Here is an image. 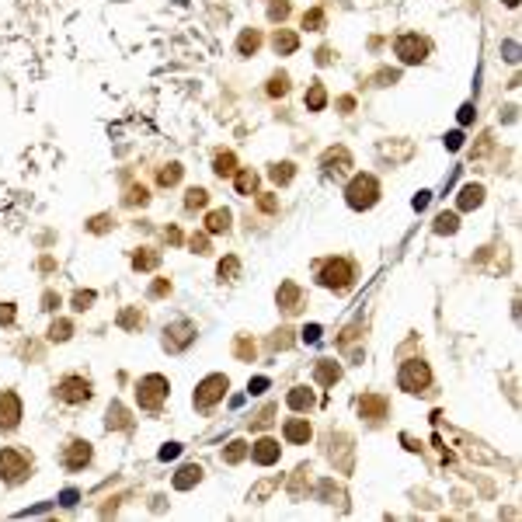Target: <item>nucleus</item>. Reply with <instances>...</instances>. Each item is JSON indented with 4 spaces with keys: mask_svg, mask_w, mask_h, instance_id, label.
I'll use <instances>...</instances> for the list:
<instances>
[{
    "mask_svg": "<svg viewBox=\"0 0 522 522\" xmlns=\"http://www.w3.org/2000/svg\"><path fill=\"white\" fill-rule=\"evenodd\" d=\"M355 279H359V269H355V261H352V258H341V254H331V258H324V261H317V282H321L324 289H331V293H338V296H345V293H352V286H355Z\"/></svg>",
    "mask_w": 522,
    "mask_h": 522,
    "instance_id": "f257e3e1",
    "label": "nucleus"
},
{
    "mask_svg": "<svg viewBox=\"0 0 522 522\" xmlns=\"http://www.w3.org/2000/svg\"><path fill=\"white\" fill-rule=\"evenodd\" d=\"M380 195H383V185H380V178L370 174V171L355 174V178L348 181V188H345V202H348V209H355V213L373 209V205L380 202Z\"/></svg>",
    "mask_w": 522,
    "mask_h": 522,
    "instance_id": "f03ea898",
    "label": "nucleus"
},
{
    "mask_svg": "<svg viewBox=\"0 0 522 522\" xmlns=\"http://www.w3.org/2000/svg\"><path fill=\"white\" fill-rule=\"evenodd\" d=\"M28 477H32V456H28L25 449H14V446L0 449V481L11 484V488H18V484H25Z\"/></svg>",
    "mask_w": 522,
    "mask_h": 522,
    "instance_id": "7ed1b4c3",
    "label": "nucleus"
},
{
    "mask_svg": "<svg viewBox=\"0 0 522 522\" xmlns=\"http://www.w3.org/2000/svg\"><path fill=\"white\" fill-rule=\"evenodd\" d=\"M397 387L404 394H425L432 387V365L425 359H407L400 362V373H397Z\"/></svg>",
    "mask_w": 522,
    "mask_h": 522,
    "instance_id": "20e7f679",
    "label": "nucleus"
},
{
    "mask_svg": "<svg viewBox=\"0 0 522 522\" xmlns=\"http://www.w3.org/2000/svg\"><path fill=\"white\" fill-rule=\"evenodd\" d=\"M429 52H432V42H429L425 35H418V32H404V35H397V42H394V56H397L404 67L425 63Z\"/></svg>",
    "mask_w": 522,
    "mask_h": 522,
    "instance_id": "39448f33",
    "label": "nucleus"
},
{
    "mask_svg": "<svg viewBox=\"0 0 522 522\" xmlns=\"http://www.w3.org/2000/svg\"><path fill=\"white\" fill-rule=\"evenodd\" d=\"M168 394H171V383L161 373H150V376H143L136 383V400H139L143 411H161L164 400H168Z\"/></svg>",
    "mask_w": 522,
    "mask_h": 522,
    "instance_id": "423d86ee",
    "label": "nucleus"
},
{
    "mask_svg": "<svg viewBox=\"0 0 522 522\" xmlns=\"http://www.w3.org/2000/svg\"><path fill=\"white\" fill-rule=\"evenodd\" d=\"M227 390H230V380L223 376V373H213V376H205L198 387H195V394H192V404H195V411H213L223 397H227Z\"/></svg>",
    "mask_w": 522,
    "mask_h": 522,
    "instance_id": "0eeeda50",
    "label": "nucleus"
},
{
    "mask_svg": "<svg viewBox=\"0 0 522 522\" xmlns=\"http://www.w3.org/2000/svg\"><path fill=\"white\" fill-rule=\"evenodd\" d=\"M56 397H60L63 404H87V400L94 397V383H91L87 376L70 373V376H63V380L56 383Z\"/></svg>",
    "mask_w": 522,
    "mask_h": 522,
    "instance_id": "6e6552de",
    "label": "nucleus"
},
{
    "mask_svg": "<svg viewBox=\"0 0 522 522\" xmlns=\"http://www.w3.org/2000/svg\"><path fill=\"white\" fill-rule=\"evenodd\" d=\"M91 459H94V446H91L87 439H80V435H73V439L63 446V453H60V463H63V470H70V474L84 470Z\"/></svg>",
    "mask_w": 522,
    "mask_h": 522,
    "instance_id": "1a4fd4ad",
    "label": "nucleus"
},
{
    "mask_svg": "<svg viewBox=\"0 0 522 522\" xmlns=\"http://www.w3.org/2000/svg\"><path fill=\"white\" fill-rule=\"evenodd\" d=\"M195 334H198V328L192 321H174V324L164 328V348L168 352H185V348L195 345Z\"/></svg>",
    "mask_w": 522,
    "mask_h": 522,
    "instance_id": "9d476101",
    "label": "nucleus"
},
{
    "mask_svg": "<svg viewBox=\"0 0 522 522\" xmlns=\"http://www.w3.org/2000/svg\"><path fill=\"white\" fill-rule=\"evenodd\" d=\"M321 168H324V174L328 178H341V174H348L355 164H352V153H348V146H328L324 153H321Z\"/></svg>",
    "mask_w": 522,
    "mask_h": 522,
    "instance_id": "9b49d317",
    "label": "nucleus"
},
{
    "mask_svg": "<svg viewBox=\"0 0 522 522\" xmlns=\"http://www.w3.org/2000/svg\"><path fill=\"white\" fill-rule=\"evenodd\" d=\"M21 397L14 390H0V432H14L21 425Z\"/></svg>",
    "mask_w": 522,
    "mask_h": 522,
    "instance_id": "f8f14e48",
    "label": "nucleus"
},
{
    "mask_svg": "<svg viewBox=\"0 0 522 522\" xmlns=\"http://www.w3.org/2000/svg\"><path fill=\"white\" fill-rule=\"evenodd\" d=\"M275 303H279V310L286 313V317H296V313L306 306V293H303L293 279H286V282L279 286V293H275Z\"/></svg>",
    "mask_w": 522,
    "mask_h": 522,
    "instance_id": "ddd939ff",
    "label": "nucleus"
},
{
    "mask_svg": "<svg viewBox=\"0 0 522 522\" xmlns=\"http://www.w3.org/2000/svg\"><path fill=\"white\" fill-rule=\"evenodd\" d=\"M355 407H359V418H365V422H383L390 414V400L383 394H362Z\"/></svg>",
    "mask_w": 522,
    "mask_h": 522,
    "instance_id": "4468645a",
    "label": "nucleus"
},
{
    "mask_svg": "<svg viewBox=\"0 0 522 522\" xmlns=\"http://www.w3.org/2000/svg\"><path fill=\"white\" fill-rule=\"evenodd\" d=\"M258 466H272V463H279V456H282V446H279V439H272V435H261L258 442H251V453H247Z\"/></svg>",
    "mask_w": 522,
    "mask_h": 522,
    "instance_id": "2eb2a0df",
    "label": "nucleus"
},
{
    "mask_svg": "<svg viewBox=\"0 0 522 522\" xmlns=\"http://www.w3.org/2000/svg\"><path fill=\"white\" fill-rule=\"evenodd\" d=\"M282 439L289 446H306L313 439V425L306 422V418H289V422L282 425Z\"/></svg>",
    "mask_w": 522,
    "mask_h": 522,
    "instance_id": "dca6fc26",
    "label": "nucleus"
},
{
    "mask_svg": "<svg viewBox=\"0 0 522 522\" xmlns=\"http://www.w3.org/2000/svg\"><path fill=\"white\" fill-rule=\"evenodd\" d=\"M341 373L345 370L334 359H317V362H313V383H317V387H334L341 380Z\"/></svg>",
    "mask_w": 522,
    "mask_h": 522,
    "instance_id": "f3484780",
    "label": "nucleus"
},
{
    "mask_svg": "<svg viewBox=\"0 0 522 522\" xmlns=\"http://www.w3.org/2000/svg\"><path fill=\"white\" fill-rule=\"evenodd\" d=\"M286 404H289V411H296V414H310L313 407H317V394H313L310 387H293V390L286 394Z\"/></svg>",
    "mask_w": 522,
    "mask_h": 522,
    "instance_id": "a211bd4d",
    "label": "nucleus"
},
{
    "mask_svg": "<svg viewBox=\"0 0 522 522\" xmlns=\"http://www.w3.org/2000/svg\"><path fill=\"white\" fill-rule=\"evenodd\" d=\"M104 429H109V432H126V429H133V418H129V411H126L122 400H112V404H109V411H104Z\"/></svg>",
    "mask_w": 522,
    "mask_h": 522,
    "instance_id": "6ab92c4d",
    "label": "nucleus"
},
{
    "mask_svg": "<svg viewBox=\"0 0 522 522\" xmlns=\"http://www.w3.org/2000/svg\"><path fill=\"white\" fill-rule=\"evenodd\" d=\"M133 269L136 272H157L161 269V251L157 247H139V251H133Z\"/></svg>",
    "mask_w": 522,
    "mask_h": 522,
    "instance_id": "aec40b11",
    "label": "nucleus"
},
{
    "mask_svg": "<svg viewBox=\"0 0 522 522\" xmlns=\"http://www.w3.org/2000/svg\"><path fill=\"white\" fill-rule=\"evenodd\" d=\"M484 185H474V181H470V185H463L459 188V198H456V205L463 209V213H470V209H477V205H484Z\"/></svg>",
    "mask_w": 522,
    "mask_h": 522,
    "instance_id": "412c9836",
    "label": "nucleus"
},
{
    "mask_svg": "<svg viewBox=\"0 0 522 522\" xmlns=\"http://www.w3.org/2000/svg\"><path fill=\"white\" fill-rule=\"evenodd\" d=\"M272 49H275V56H293V52L299 49V35L289 32V28H275L272 35Z\"/></svg>",
    "mask_w": 522,
    "mask_h": 522,
    "instance_id": "4be33fe9",
    "label": "nucleus"
},
{
    "mask_svg": "<svg viewBox=\"0 0 522 522\" xmlns=\"http://www.w3.org/2000/svg\"><path fill=\"white\" fill-rule=\"evenodd\" d=\"M230 220H234L230 209H209V213H205V234H209V237L227 234V230H230Z\"/></svg>",
    "mask_w": 522,
    "mask_h": 522,
    "instance_id": "5701e85b",
    "label": "nucleus"
},
{
    "mask_svg": "<svg viewBox=\"0 0 522 522\" xmlns=\"http://www.w3.org/2000/svg\"><path fill=\"white\" fill-rule=\"evenodd\" d=\"M303 104H306V112H324L328 109V87L321 80H313L303 94Z\"/></svg>",
    "mask_w": 522,
    "mask_h": 522,
    "instance_id": "b1692460",
    "label": "nucleus"
},
{
    "mask_svg": "<svg viewBox=\"0 0 522 522\" xmlns=\"http://www.w3.org/2000/svg\"><path fill=\"white\" fill-rule=\"evenodd\" d=\"M310 491V463H299L293 470V477H289V498L303 501V495Z\"/></svg>",
    "mask_w": 522,
    "mask_h": 522,
    "instance_id": "393cba45",
    "label": "nucleus"
},
{
    "mask_svg": "<svg viewBox=\"0 0 522 522\" xmlns=\"http://www.w3.org/2000/svg\"><path fill=\"white\" fill-rule=\"evenodd\" d=\"M234 188H237V195H244V198L258 195V171L237 168V171H234Z\"/></svg>",
    "mask_w": 522,
    "mask_h": 522,
    "instance_id": "a878e982",
    "label": "nucleus"
},
{
    "mask_svg": "<svg viewBox=\"0 0 522 522\" xmlns=\"http://www.w3.org/2000/svg\"><path fill=\"white\" fill-rule=\"evenodd\" d=\"M234 171H237V153H234V150H216V157H213V174H216V178H234Z\"/></svg>",
    "mask_w": 522,
    "mask_h": 522,
    "instance_id": "bb28decb",
    "label": "nucleus"
},
{
    "mask_svg": "<svg viewBox=\"0 0 522 522\" xmlns=\"http://www.w3.org/2000/svg\"><path fill=\"white\" fill-rule=\"evenodd\" d=\"M115 324L122 328V331H129V334H136L143 324H146V317H143V310L139 306H126V310H119V317H115Z\"/></svg>",
    "mask_w": 522,
    "mask_h": 522,
    "instance_id": "cd10ccee",
    "label": "nucleus"
},
{
    "mask_svg": "<svg viewBox=\"0 0 522 522\" xmlns=\"http://www.w3.org/2000/svg\"><path fill=\"white\" fill-rule=\"evenodd\" d=\"M198 481H202V466H198V463H185L178 474H174V488H178V491H188V488H195Z\"/></svg>",
    "mask_w": 522,
    "mask_h": 522,
    "instance_id": "c85d7f7f",
    "label": "nucleus"
},
{
    "mask_svg": "<svg viewBox=\"0 0 522 522\" xmlns=\"http://www.w3.org/2000/svg\"><path fill=\"white\" fill-rule=\"evenodd\" d=\"M258 49H261V32L258 28H244L237 35V56H254Z\"/></svg>",
    "mask_w": 522,
    "mask_h": 522,
    "instance_id": "c756f323",
    "label": "nucleus"
},
{
    "mask_svg": "<svg viewBox=\"0 0 522 522\" xmlns=\"http://www.w3.org/2000/svg\"><path fill=\"white\" fill-rule=\"evenodd\" d=\"M299 25H303L306 32H324V28H328V11H324V8H310V11H303Z\"/></svg>",
    "mask_w": 522,
    "mask_h": 522,
    "instance_id": "7c9ffc66",
    "label": "nucleus"
},
{
    "mask_svg": "<svg viewBox=\"0 0 522 522\" xmlns=\"http://www.w3.org/2000/svg\"><path fill=\"white\" fill-rule=\"evenodd\" d=\"M216 275H220V282H237V279H240V258H237V254H227L220 265H216Z\"/></svg>",
    "mask_w": 522,
    "mask_h": 522,
    "instance_id": "2f4dec72",
    "label": "nucleus"
},
{
    "mask_svg": "<svg viewBox=\"0 0 522 522\" xmlns=\"http://www.w3.org/2000/svg\"><path fill=\"white\" fill-rule=\"evenodd\" d=\"M269 178H272V185L282 188V185H289V181L296 178V164H293V161H279V164L269 168Z\"/></svg>",
    "mask_w": 522,
    "mask_h": 522,
    "instance_id": "473e14b6",
    "label": "nucleus"
},
{
    "mask_svg": "<svg viewBox=\"0 0 522 522\" xmlns=\"http://www.w3.org/2000/svg\"><path fill=\"white\" fill-rule=\"evenodd\" d=\"M247 453H251V446H247L244 439H230V442H227V449H223V463L237 466V463H244V459H247Z\"/></svg>",
    "mask_w": 522,
    "mask_h": 522,
    "instance_id": "72a5a7b5",
    "label": "nucleus"
},
{
    "mask_svg": "<svg viewBox=\"0 0 522 522\" xmlns=\"http://www.w3.org/2000/svg\"><path fill=\"white\" fill-rule=\"evenodd\" d=\"M70 338H73V321L60 317V321L49 324V341H52V345H63V341H70Z\"/></svg>",
    "mask_w": 522,
    "mask_h": 522,
    "instance_id": "f704fd0d",
    "label": "nucleus"
},
{
    "mask_svg": "<svg viewBox=\"0 0 522 522\" xmlns=\"http://www.w3.org/2000/svg\"><path fill=\"white\" fill-rule=\"evenodd\" d=\"M181 174H185V168H181L178 161H171V164H164L161 171H157V185H161V188H171V185L181 181Z\"/></svg>",
    "mask_w": 522,
    "mask_h": 522,
    "instance_id": "c9c22d12",
    "label": "nucleus"
},
{
    "mask_svg": "<svg viewBox=\"0 0 522 522\" xmlns=\"http://www.w3.org/2000/svg\"><path fill=\"white\" fill-rule=\"evenodd\" d=\"M317 498H321L324 505H334V498H338V505H345V491L334 484V477L321 481V488H317Z\"/></svg>",
    "mask_w": 522,
    "mask_h": 522,
    "instance_id": "e433bc0d",
    "label": "nucleus"
},
{
    "mask_svg": "<svg viewBox=\"0 0 522 522\" xmlns=\"http://www.w3.org/2000/svg\"><path fill=\"white\" fill-rule=\"evenodd\" d=\"M205 205H209V192H205V188L195 185V188L185 192V209H188V213H195V209H205Z\"/></svg>",
    "mask_w": 522,
    "mask_h": 522,
    "instance_id": "4c0bfd02",
    "label": "nucleus"
},
{
    "mask_svg": "<svg viewBox=\"0 0 522 522\" xmlns=\"http://www.w3.org/2000/svg\"><path fill=\"white\" fill-rule=\"evenodd\" d=\"M279 484H282L279 477H269V481H261V484H258V488H254V491L247 495V501H254V505H261V501H265V498H269V495H272V491H275Z\"/></svg>",
    "mask_w": 522,
    "mask_h": 522,
    "instance_id": "58836bf2",
    "label": "nucleus"
},
{
    "mask_svg": "<svg viewBox=\"0 0 522 522\" xmlns=\"http://www.w3.org/2000/svg\"><path fill=\"white\" fill-rule=\"evenodd\" d=\"M456 230H459V216H456V213H439V216H435V234L453 237Z\"/></svg>",
    "mask_w": 522,
    "mask_h": 522,
    "instance_id": "ea45409f",
    "label": "nucleus"
},
{
    "mask_svg": "<svg viewBox=\"0 0 522 522\" xmlns=\"http://www.w3.org/2000/svg\"><path fill=\"white\" fill-rule=\"evenodd\" d=\"M275 411H279V404H265V407H261V411L251 418V429H254V432L269 429V425H272V414H275Z\"/></svg>",
    "mask_w": 522,
    "mask_h": 522,
    "instance_id": "a19ab883",
    "label": "nucleus"
},
{
    "mask_svg": "<svg viewBox=\"0 0 522 522\" xmlns=\"http://www.w3.org/2000/svg\"><path fill=\"white\" fill-rule=\"evenodd\" d=\"M269 94H272V98H286V94H289V73H282V70L272 73V77H269Z\"/></svg>",
    "mask_w": 522,
    "mask_h": 522,
    "instance_id": "79ce46f5",
    "label": "nucleus"
},
{
    "mask_svg": "<svg viewBox=\"0 0 522 522\" xmlns=\"http://www.w3.org/2000/svg\"><path fill=\"white\" fill-rule=\"evenodd\" d=\"M293 341H296V338H293V328H279V331L269 338V348H272V352H286Z\"/></svg>",
    "mask_w": 522,
    "mask_h": 522,
    "instance_id": "37998d69",
    "label": "nucleus"
},
{
    "mask_svg": "<svg viewBox=\"0 0 522 522\" xmlns=\"http://www.w3.org/2000/svg\"><path fill=\"white\" fill-rule=\"evenodd\" d=\"M94 299H98V293H94V289H77L70 303H73V310H77V313H84V310H91V306H94Z\"/></svg>",
    "mask_w": 522,
    "mask_h": 522,
    "instance_id": "c03bdc74",
    "label": "nucleus"
},
{
    "mask_svg": "<svg viewBox=\"0 0 522 522\" xmlns=\"http://www.w3.org/2000/svg\"><path fill=\"white\" fill-rule=\"evenodd\" d=\"M234 355H237L240 362H251V359H254V341H251L247 334H240V338L234 341Z\"/></svg>",
    "mask_w": 522,
    "mask_h": 522,
    "instance_id": "a18cd8bd",
    "label": "nucleus"
},
{
    "mask_svg": "<svg viewBox=\"0 0 522 522\" xmlns=\"http://www.w3.org/2000/svg\"><path fill=\"white\" fill-rule=\"evenodd\" d=\"M122 202H126V205H146V202H150V192H146L143 185H133V188L122 195Z\"/></svg>",
    "mask_w": 522,
    "mask_h": 522,
    "instance_id": "49530a36",
    "label": "nucleus"
},
{
    "mask_svg": "<svg viewBox=\"0 0 522 522\" xmlns=\"http://www.w3.org/2000/svg\"><path fill=\"white\" fill-rule=\"evenodd\" d=\"M112 227H115V220H112L109 213H101V216H94V220L87 223V230H91V234H109Z\"/></svg>",
    "mask_w": 522,
    "mask_h": 522,
    "instance_id": "de8ad7c7",
    "label": "nucleus"
},
{
    "mask_svg": "<svg viewBox=\"0 0 522 522\" xmlns=\"http://www.w3.org/2000/svg\"><path fill=\"white\" fill-rule=\"evenodd\" d=\"M289 18V0H272L269 4V21H286Z\"/></svg>",
    "mask_w": 522,
    "mask_h": 522,
    "instance_id": "09e8293b",
    "label": "nucleus"
},
{
    "mask_svg": "<svg viewBox=\"0 0 522 522\" xmlns=\"http://www.w3.org/2000/svg\"><path fill=\"white\" fill-rule=\"evenodd\" d=\"M188 247H192V254H209V234L202 230V234H192L188 237Z\"/></svg>",
    "mask_w": 522,
    "mask_h": 522,
    "instance_id": "8fccbe9b",
    "label": "nucleus"
},
{
    "mask_svg": "<svg viewBox=\"0 0 522 522\" xmlns=\"http://www.w3.org/2000/svg\"><path fill=\"white\" fill-rule=\"evenodd\" d=\"M258 209H261V213H269V216H275V213H279V198L269 195V192L258 195Z\"/></svg>",
    "mask_w": 522,
    "mask_h": 522,
    "instance_id": "3c124183",
    "label": "nucleus"
},
{
    "mask_svg": "<svg viewBox=\"0 0 522 522\" xmlns=\"http://www.w3.org/2000/svg\"><path fill=\"white\" fill-rule=\"evenodd\" d=\"M14 317H18V306H14V303H0V324L11 328V324H14Z\"/></svg>",
    "mask_w": 522,
    "mask_h": 522,
    "instance_id": "603ef678",
    "label": "nucleus"
},
{
    "mask_svg": "<svg viewBox=\"0 0 522 522\" xmlns=\"http://www.w3.org/2000/svg\"><path fill=\"white\" fill-rule=\"evenodd\" d=\"M60 303H63V299H60V293H52V289H45V293H42V310H45V313L60 310Z\"/></svg>",
    "mask_w": 522,
    "mask_h": 522,
    "instance_id": "864d4df0",
    "label": "nucleus"
},
{
    "mask_svg": "<svg viewBox=\"0 0 522 522\" xmlns=\"http://www.w3.org/2000/svg\"><path fill=\"white\" fill-rule=\"evenodd\" d=\"M161 296H171V282H168V279H157V282L150 286V299H161Z\"/></svg>",
    "mask_w": 522,
    "mask_h": 522,
    "instance_id": "5fc2aeb1",
    "label": "nucleus"
},
{
    "mask_svg": "<svg viewBox=\"0 0 522 522\" xmlns=\"http://www.w3.org/2000/svg\"><path fill=\"white\" fill-rule=\"evenodd\" d=\"M334 56H338V52H334L331 45H321V49H317V67H331Z\"/></svg>",
    "mask_w": 522,
    "mask_h": 522,
    "instance_id": "6e6d98bb",
    "label": "nucleus"
},
{
    "mask_svg": "<svg viewBox=\"0 0 522 522\" xmlns=\"http://www.w3.org/2000/svg\"><path fill=\"white\" fill-rule=\"evenodd\" d=\"M178 453H181V446H178V442H168V446H164L161 453H157V456H161V459H174Z\"/></svg>",
    "mask_w": 522,
    "mask_h": 522,
    "instance_id": "4d7b16f0",
    "label": "nucleus"
},
{
    "mask_svg": "<svg viewBox=\"0 0 522 522\" xmlns=\"http://www.w3.org/2000/svg\"><path fill=\"white\" fill-rule=\"evenodd\" d=\"M338 109H341V115H348V112L355 109V98H352V94H345V98H338Z\"/></svg>",
    "mask_w": 522,
    "mask_h": 522,
    "instance_id": "13d9d810",
    "label": "nucleus"
},
{
    "mask_svg": "<svg viewBox=\"0 0 522 522\" xmlns=\"http://www.w3.org/2000/svg\"><path fill=\"white\" fill-rule=\"evenodd\" d=\"M164 240H168V244H181L185 237H181V230H178V227H168V230H164Z\"/></svg>",
    "mask_w": 522,
    "mask_h": 522,
    "instance_id": "bf43d9fd",
    "label": "nucleus"
},
{
    "mask_svg": "<svg viewBox=\"0 0 522 522\" xmlns=\"http://www.w3.org/2000/svg\"><path fill=\"white\" fill-rule=\"evenodd\" d=\"M474 115H477V112H474V104H463V109H459V122H463V126H466V122H474Z\"/></svg>",
    "mask_w": 522,
    "mask_h": 522,
    "instance_id": "052dcab7",
    "label": "nucleus"
},
{
    "mask_svg": "<svg viewBox=\"0 0 522 522\" xmlns=\"http://www.w3.org/2000/svg\"><path fill=\"white\" fill-rule=\"evenodd\" d=\"M373 80H383V84H380V87H387V80H390V84H394V80H397V73H394V70H380V73H376V77H373Z\"/></svg>",
    "mask_w": 522,
    "mask_h": 522,
    "instance_id": "680f3d73",
    "label": "nucleus"
},
{
    "mask_svg": "<svg viewBox=\"0 0 522 522\" xmlns=\"http://www.w3.org/2000/svg\"><path fill=\"white\" fill-rule=\"evenodd\" d=\"M317 334H321V328H317V324H310V328L303 331V341H317Z\"/></svg>",
    "mask_w": 522,
    "mask_h": 522,
    "instance_id": "e2e57ef3",
    "label": "nucleus"
},
{
    "mask_svg": "<svg viewBox=\"0 0 522 522\" xmlns=\"http://www.w3.org/2000/svg\"><path fill=\"white\" fill-rule=\"evenodd\" d=\"M265 387H269V380H265V376H258V380H254V383H251L247 390H251V394H261V390H265Z\"/></svg>",
    "mask_w": 522,
    "mask_h": 522,
    "instance_id": "0e129e2a",
    "label": "nucleus"
},
{
    "mask_svg": "<svg viewBox=\"0 0 522 522\" xmlns=\"http://www.w3.org/2000/svg\"><path fill=\"white\" fill-rule=\"evenodd\" d=\"M459 143H463V136H459V133H453V136H446V146H449V150H456Z\"/></svg>",
    "mask_w": 522,
    "mask_h": 522,
    "instance_id": "69168bd1",
    "label": "nucleus"
}]
</instances>
